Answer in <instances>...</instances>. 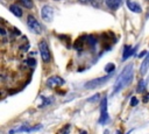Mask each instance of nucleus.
<instances>
[{
    "instance_id": "nucleus-1",
    "label": "nucleus",
    "mask_w": 149,
    "mask_h": 134,
    "mask_svg": "<svg viewBox=\"0 0 149 134\" xmlns=\"http://www.w3.org/2000/svg\"><path fill=\"white\" fill-rule=\"evenodd\" d=\"M134 77V71H133V64H128L126 65L123 70L121 71V74L118 76L114 86H113V93H118L120 92L122 89H125L126 86H128Z\"/></svg>"
},
{
    "instance_id": "nucleus-2",
    "label": "nucleus",
    "mask_w": 149,
    "mask_h": 134,
    "mask_svg": "<svg viewBox=\"0 0 149 134\" xmlns=\"http://www.w3.org/2000/svg\"><path fill=\"white\" fill-rule=\"evenodd\" d=\"M110 121V114L107 110V97H104L101 99L100 104V117H99V124L100 125H106Z\"/></svg>"
},
{
    "instance_id": "nucleus-3",
    "label": "nucleus",
    "mask_w": 149,
    "mask_h": 134,
    "mask_svg": "<svg viewBox=\"0 0 149 134\" xmlns=\"http://www.w3.org/2000/svg\"><path fill=\"white\" fill-rule=\"evenodd\" d=\"M113 74H108L107 76H104V77H99V78H96V79H92L90 82H88L86 84H84V88L88 89V90H92V89H96L100 85H103L104 83H106L107 81H110V78L112 77Z\"/></svg>"
},
{
    "instance_id": "nucleus-4",
    "label": "nucleus",
    "mask_w": 149,
    "mask_h": 134,
    "mask_svg": "<svg viewBox=\"0 0 149 134\" xmlns=\"http://www.w3.org/2000/svg\"><path fill=\"white\" fill-rule=\"evenodd\" d=\"M39 50H40L42 61H43L44 63L50 62V59H51V54H50L49 46H48V43H47L46 40H42V41L39 43Z\"/></svg>"
},
{
    "instance_id": "nucleus-5",
    "label": "nucleus",
    "mask_w": 149,
    "mask_h": 134,
    "mask_svg": "<svg viewBox=\"0 0 149 134\" xmlns=\"http://www.w3.org/2000/svg\"><path fill=\"white\" fill-rule=\"evenodd\" d=\"M27 26L35 34H41L42 33V27H41L40 22L34 18V15H28V18H27Z\"/></svg>"
},
{
    "instance_id": "nucleus-6",
    "label": "nucleus",
    "mask_w": 149,
    "mask_h": 134,
    "mask_svg": "<svg viewBox=\"0 0 149 134\" xmlns=\"http://www.w3.org/2000/svg\"><path fill=\"white\" fill-rule=\"evenodd\" d=\"M41 17H42V20L44 22H50L54 18V10L51 6L49 5H46L42 7L41 10Z\"/></svg>"
},
{
    "instance_id": "nucleus-7",
    "label": "nucleus",
    "mask_w": 149,
    "mask_h": 134,
    "mask_svg": "<svg viewBox=\"0 0 149 134\" xmlns=\"http://www.w3.org/2000/svg\"><path fill=\"white\" fill-rule=\"evenodd\" d=\"M64 79L59 76H51L47 79V86L50 88V89H54V88H57V86H62L64 84Z\"/></svg>"
},
{
    "instance_id": "nucleus-8",
    "label": "nucleus",
    "mask_w": 149,
    "mask_h": 134,
    "mask_svg": "<svg viewBox=\"0 0 149 134\" xmlns=\"http://www.w3.org/2000/svg\"><path fill=\"white\" fill-rule=\"evenodd\" d=\"M126 4H127V7H128L129 11H132V12H134V13H141V12H142L141 6H140L137 3L133 1V0H127Z\"/></svg>"
},
{
    "instance_id": "nucleus-9",
    "label": "nucleus",
    "mask_w": 149,
    "mask_h": 134,
    "mask_svg": "<svg viewBox=\"0 0 149 134\" xmlns=\"http://www.w3.org/2000/svg\"><path fill=\"white\" fill-rule=\"evenodd\" d=\"M121 3H122V0H106L107 7H108L110 10H113V11L118 10V8L120 7Z\"/></svg>"
},
{
    "instance_id": "nucleus-10",
    "label": "nucleus",
    "mask_w": 149,
    "mask_h": 134,
    "mask_svg": "<svg viewBox=\"0 0 149 134\" xmlns=\"http://www.w3.org/2000/svg\"><path fill=\"white\" fill-rule=\"evenodd\" d=\"M148 69H149V52H148L147 57L143 59V62H142V64L140 66V74L141 75H146V73L148 71Z\"/></svg>"
},
{
    "instance_id": "nucleus-11",
    "label": "nucleus",
    "mask_w": 149,
    "mask_h": 134,
    "mask_svg": "<svg viewBox=\"0 0 149 134\" xmlns=\"http://www.w3.org/2000/svg\"><path fill=\"white\" fill-rule=\"evenodd\" d=\"M136 50V48H132V47H129V46H126L125 48H123V55H122V59L123 61H126L129 56H132L133 55V52Z\"/></svg>"
},
{
    "instance_id": "nucleus-12",
    "label": "nucleus",
    "mask_w": 149,
    "mask_h": 134,
    "mask_svg": "<svg viewBox=\"0 0 149 134\" xmlns=\"http://www.w3.org/2000/svg\"><path fill=\"white\" fill-rule=\"evenodd\" d=\"M10 11H11L15 17H18V18H21V17H22V10H21L19 6H17V5L10 6Z\"/></svg>"
},
{
    "instance_id": "nucleus-13",
    "label": "nucleus",
    "mask_w": 149,
    "mask_h": 134,
    "mask_svg": "<svg viewBox=\"0 0 149 134\" xmlns=\"http://www.w3.org/2000/svg\"><path fill=\"white\" fill-rule=\"evenodd\" d=\"M19 1H20V4H21L23 7L28 8V10H32V8L34 7L33 0H19Z\"/></svg>"
},
{
    "instance_id": "nucleus-14",
    "label": "nucleus",
    "mask_w": 149,
    "mask_h": 134,
    "mask_svg": "<svg viewBox=\"0 0 149 134\" xmlns=\"http://www.w3.org/2000/svg\"><path fill=\"white\" fill-rule=\"evenodd\" d=\"M114 70H115V65L113 63H108L105 66V73H107V74H113Z\"/></svg>"
},
{
    "instance_id": "nucleus-15",
    "label": "nucleus",
    "mask_w": 149,
    "mask_h": 134,
    "mask_svg": "<svg viewBox=\"0 0 149 134\" xmlns=\"http://www.w3.org/2000/svg\"><path fill=\"white\" fill-rule=\"evenodd\" d=\"M146 85H147V82L146 81H141L137 85V92H142L144 89H146Z\"/></svg>"
},
{
    "instance_id": "nucleus-16",
    "label": "nucleus",
    "mask_w": 149,
    "mask_h": 134,
    "mask_svg": "<svg viewBox=\"0 0 149 134\" xmlns=\"http://www.w3.org/2000/svg\"><path fill=\"white\" fill-rule=\"evenodd\" d=\"M88 41H89V43H90L91 46H95V44H96V42H97L96 37H93L92 35H89V36H88Z\"/></svg>"
},
{
    "instance_id": "nucleus-17",
    "label": "nucleus",
    "mask_w": 149,
    "mask_h": 134,
    "mask_svg": "<svg viewBox=\"0 0 149 134\" xmlns=\"http://www.w3.org/2000/svg\"><path fill=\"white\" fill-rule=\"evenodd\" d=\"M99 98H100V95H99V93H96L95 96H92V97L89 98V102H91V103H92V102H97Z\"/></svg>"
},
{
    "instance_id": "nucleus-18",
    "label": "nucleus",
    "mask_w": 149,
    "mask_h": 134,
    "mask_svg": "<svg viewBox=\"0 0 149 134\" xmlns=\"http://www.w3.org/2000/svg\"><path fill=\"white\" fill-rule=\"evenodd\" d=\"M101 3H103V0H91V4H92L95 7H99Z\"/></svg>"
},
{
    "instance_id": "nucleus-19",
    "label": "nucleus",
    "mask_w": 149,
    "mask_h": 134,
    "mask_svg": "<svg viewBox=\"0 0 149 134\" xmlns=\"http://www.w3.org/2000/svg\"><path fill=\"white\" fill-rule=\"evenodd\" d=\"M26 63H27L28 65H30V66H34V65H35V63H36V61H35L34 58H28V59L26 61Z\"/></svg>"
},
{
    "instance_id": "nucleus-20",
    "label": "nucleus",
    "mask_w": 149,
    "mask_h": 134,
    "mask_svg": "<svg viewBox=\"0 0 149 134\" xmlns=\"http://www.w3.org/2000/svg\"><path fill=\"white\" fill-rule=\"evenodd\" d=\"M139 104V100H137V98H135V97H132V100H130V106H136Z\"/></svg>"
},
{
    "instance_id": "nucleus-21",
    "label": "nucleus",
    "mask_w": 149,
    "mask_h": 134,
    "mask_svg": "<svg viewBox=\"0 0 149 134\" xmlns=\"http://www.w3.org/2000/svg\"><path fill=\"white\" fill-rule=\"evenodd\" d=\"M0 32H1L3 36H6V32H5V29H4V28H1V29H0Z\"/></svg>"
},
{
    "instance_id": "nucleus-22",
    "label": "nucleus",
    "mask_w": 149,
    "mask_h": 134,
    "mask_svg": "<svg viewBox=\"0 0 149 134\" xmlns=\"http://www.w3.org/2000/svg\"><path fill=\"white\" fill-rule=\"evenodd\" d=\"M146 54H147V51H142L141 54H139V57H142V56H144Z\"/></svg>"
},
{
    "instance_id": "nucleus-23",
    "label": "nucleus",
    "mask_w": 149,
    "mask_h": 134,
    "mask_svg": "<svg viewBox=\"0 0 149 134\" xmlns=\"http://www.w3.org/2000/svg\"><path fill=\"white\" fill-rule=\"evenodd\" d=\"M79 1H81V3H85V4H86V3L91 1V0H79Z\"/></svg>"
},
{
    "instance_id": "nucleus-24",
    "label": "nucleus",
    "mask_w": 149,
    "mask_h": 134,
    "mask_svg": "<svg viewBox=\"0 0 149 134\" xmlns=\"http://www.w3.org/2000/svg\"><path fill=\"white\" fill-rule=\"evenodd\" d=\"M130 132H132V131H129V132H127V133H126V134H130Z\"/></svg>"
}]
</instances>
